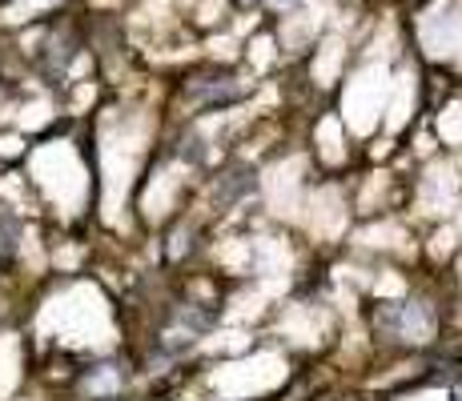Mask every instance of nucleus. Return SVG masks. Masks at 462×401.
<instances>
[{"mask_svg":"<svg viewBox=\"0 0 462 401\" xmlns=\"http://www.w3.org/2000/svg\"><path fill=\"white\" fill-rule=\"evenodd\" d=\"M374 325L402 337V342H422L434 329V314L426 305H414V301H386L382 309H374Z\"/></svg>","mask_w":462,"mask_h":401,"instance_id":"obj_1","label":"nucleus"},{"mask_svg":"<svg viewBox=\"0 0 462 401\" xmlns=\"http://www.w3.org/2000/svg\"><path fill=\"white\" fill-rule=\"evenodd\" d=\"M257 189V173L250 165H234L226 177H217V189H213V201L217 205H237L242 197H250Z\"/></svg>","mask_w":462,"mask_h":401,"instance_id":"obj_2","label":"nucleus"},{"mask_svg":"<svg viewBox=\"0 0 462 401\" xmlns=\"http://www.w3.org/2000/svg\"><path fill=\"white\" fill-rule=\"evenodd\" d=\"M426 381H434V386H450V381H462V365L458 361H439L434 365V373H426Z\"/></svg>","mask_w":462,"mask_h":401,"instance_id":"obj_3","label":"nucleus"},{"mask_svg":"<svg viewBox=\"0 0 462 401\" xmlns=\"http://www.w3.org/2000/svg\"><path fill=\"white\" fill-rule=\"evenodd\" d=\"M16 233H21V229H16V221L8 217V213H0V257L16 249Z\"/></svg>","mask_w":462,"mask_h":401,"instance_id":"obj_4","label":"nucleus"}]
</instances>
